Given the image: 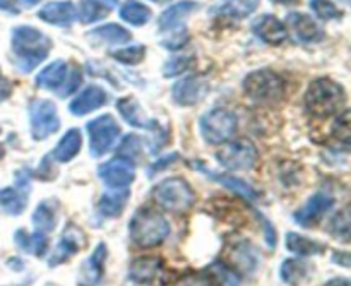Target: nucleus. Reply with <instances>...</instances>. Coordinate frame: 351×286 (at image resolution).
<instances>
[{
    "label": "nucleus",
    "mask_w": 351,
    "mask_h": 286,
    "mask_svg": "<svg viewBox=\"0 0 351 286\" xmlns=\"http://www.w3.org/2000/svg\"><path fill=\"white\" fill-rule=\"evenodd\" d=\"M12 50L21 72H31L48 57L51 50L50 38L31 26H17L12 31Z\"/></svg>",
    "instance_id": "obj_1"
},
{
    "label": "nucleus",
    "mask_w": 351,
    "mask_h": 286,
    "mask_svg": "<svg viewBox=\"0 0 351 286\" xmlns=\"http://www.w3.org/2000/svg\"><path fill=\"white\" fill-rule=\"evenodd\" d=\"M130 240L137 247L149 249L167 240L170 235V225L160 211L153 208H139L129 223Z\"/></svg>",
    "instance_id": "obj_2"
},
{
    "label": "nucleus",
    "mask_w": 351,
    "mask_h": 286,
    "mask_svg": "<svg viewBox=\"0 0 351 286\" xmlns=\"http://www.w3.org/2000/svg\"><path fill=\"white\" fill-rule=\"evenodd\" d=\"M345 103V91L339 84L329 79H317L305 93V108L317 119L335 115Z\"/></svg>",
    "instance_id": "obj_3"
},
{
    "label": "nucleus",
    "mask_w": 351,
    "mask_h": 286,
    "mask_svg": "<svg viewBox=\"0 0 351 286\" xmlns=\"http://www.w3.org/2000/svg\"><path fill=\"white\" fill-rule=\"evenodd\" d=\"M243 91L252 102L261 105H273L283 98L285 82L276 72L263 69L243 79Z\"/></svg>",
    "instance_id": "obj_4"
},
{
    "label": "nucleus",
    "mask_w": 351,
    "mask_h": 286,
    "mask_svg": "<svg viewBox=\"0 0 351 286\" xmlns=\"http://www.w3.org/2000/svg\"><path fill=\"white\" fill-rule=\"evenodd\" d=\"M154 201L167 211L184 213L194 206L195 194L191 185L182 178H167L153 191Z\"/></svg>",
    "instance_id": "obj_5"
},
{
    "label": "nucleus",
    "mask_w": 351,
    "mask_h": 286,
    "mask_svg": "<svg viewBox=\"0 0 351 286\" xmlns=\"http://www.w3.org/2000/svg\"><path fill=\"white\" fill-rule=\"evenodd\" d=\"M202 137L209 144H221L228 141L237 130L235 113L225 108H216L202 115L199 122Z\"/></svg>",
    "instance_id": "obj_6"
},
{
    "label": "nucleus",
    "mask_w": 351,
    "mask_h": 286,
    "mask_svg": "<svg viewBox=\"0 0 351 286\" xmlns=\"http://www.w3.org/2000/svg\"><path fill=\"white\" fill-rule=\"evenodd\" d=\"M89 150L95 158L103 156L112 150L120 136V127L112 115H101L88 123Z\"/></svg>",
    "instance_id": "obj_7"
},
{
    "label": "nucleus",
    "mask_w": 351,
    "mask_h": 286,
    "mask_svg": "<svg viewBox=\"0 0 351 286\" xmlns=\"http://www.w3.org/2000/svg\"><path fill=\"white\" fill-rule=\"evenodd\" d=\"M31 134L36 141H45L60 129L57 106L48 99H34L29 105Z\"/></svg>",
    "instance_id": "obj_8"
},
{
    "label": "nucleus",
    "mask_w": 351,
    "mask_h": 286,
    "mask_svg": "<svg viewBox=\"0 0 351 286\" xmlns=\"http://www.w3.org/2000/svg\"><path fill=\"white\" fill-rule=\"evenodd\" d=\"M165 280L167 273L160 257H137L130 263L127 274L130 286H163Z\"/></svg>",
    "instance_id": "obj_9"
},
{
    "label": "nucleus",
    "mask_w": 351,
    "mask_h": 286,
    "mask_svg": "<svg viewBox=\"0 0 351 286\" xmlns=\"http://www.w3.org/2000/svg\"><path fill=\"white\" fill-rule=\"evenodd\" d=\"M216 158L226 170H250L257 161V150L250 141L240 139L226 144L218 151Z\"/></svg>",
    "instance_id": "obj_10"
},
{
    "label": "nucleus",
    "mask_w": 351,
    "mask_h": 286,
    "mask_svg": "<svg viewBox=\"0 0 351 286\" xmlns=\"http://www.w3.org/2000/svg\"><path fill=\"white\" fill-rule=\"evenodd\" d=\"M86 246V235L79 226H75L74 223H69L65 226V230L62 232L60 240L55 246L53 252H51L50 259H48V266L55 267L60 266V264L67 263L72 256L79 252L82 247Z\"/></svg>",
    "instance_id": "obj_11"
},
{
    "label": "nucleus",
    "mask_w": 351,
    "mask_h": 286,
    "mask_svg": "<svg viewBox=\"0 0 351 286\" xmlns=\"http://www.w3.org/2000/svg\"><path fill=\"white\" fill-rule=\"evenodd\" d=\"M29 199V177L27 170L17 171L16 185L0 191V206L9 215L17 216L26 209Z\"/></svg>",
    "instance_id": "obj_12"
},
{
    "label": "nucleus",
    "mask_w": 351,
    "mask_h": 286,
    "mask_svg": "<svg viewBox=\"0 0 351 286\" xmlns=\"http://www.w3.org/2000/svg\"><path fill=\"white\" fill-rule=\"evenodd\" d=\"M98 175L110 189H127L136 178L132 163L123 158H115L99 165Z\"/></svg>",
    "instance_id": "obj_13"
},
{
    "label": "nucleus",
    "mask_w": 351,
    "mask_h": 286,
    "mask_svg": "<svg viewBox=\"0 0 351 286\" xmlns=\"http://www.w3.org/2000/svg\"><path fill=\"white\" fill-rule=\"evenodd\" d=\"M208 91L209 86L204 79L197 78V75H191V78L182 79V81H178L173 86L171 96H173V102L178 103V105L192 106L202 102L206 95H208Z\"/></svg>",
    "instance_id": "obj_14"
},
{
    "label": "nucleus",
    "mask_w": 351,
    "mask_h": 286,
    "mask_svg": "<svg viewBox=\"0 0 351 286\" xmlns=\"http://www.w3.org/2000/svg\"><path fill=\"white\" fill-rule=\"evenodd\" d=\"M106 250L105 243H98L96 249L93 250L91 256L82 263L81 270H79V286H98L99 281L103 280L105 274V261H106Z\"/></svg>",
    "instance_id": "obj_15"
},
{
    "label": "nucleus",
    "mask_w": 351,
    "mask_h": 286,
    "mask_svg": "<svg viewBox=\"0 0 351 286\" xmlns=\"http://www.w3.org/2000/svg\"><path fill=\"white\" fill-rule=\"evenodd\" d=\"M335 206V199L328 194H314L311 199L307 201V204L304 206L302 209H298L297 213H293V219L295 223H298L304 228H308L314 223H317L329 209Z\"/></svg>",
    "instance_id": "obj_16"
},
{
    "label": "nucleus",
    "mask_w": 351,
    "mask_h": 286,
    "mask_svg": "<svg viewBox=\"0 0 351 286\" xmlns=\"http://www.w3.org/2000/svg\"><path fill=\"white\" fill-rule=\"evenodd\" d=\"M106 103H108V93L103 88H99V86H89L81 95H77L72 99L71 105H69V110H71L72 115L81 117L101 108Z\"/></svg>",
    "instance_id": "obj_17"
},
{
    "label": "nucleus",
    "mask_w": 351,
    "mask_h": 286,
    "mask_svg": "<svg viewBox=\"0 0 351 286\" xmlns=\"http://www.w3.org/2000/svg\"><path fill=\"white\" fill-rule=\"evenodd\" d=\"M38 17L48 24L67 27L75 21L77 10H75L74 3L69 2V0H65V2H50L41 7Z\"/></svg>",
    "instance_id": "obj_18"
},
{
    "label": "nucleus",
    "mask_w": 351,
    "mask_h": 286,
    "mask_svg": "<svg viewBox=\"0 0 351 286\" xmlns=\"http://www.w3.org/2000/svg\"><path fill=\"white\" fill-rule=\"evenodd\" d=\"M254 33L267 45H281L287 40L288 33L285 24L278 17L266 14L254 24Z\"/></svg>",
    "instance_id": "obj_19"
},
{
    "label": "nucleus",
    "mask_w": 351,
    "mask_h": 286,
    "mask_svg": "<svg viewBox=\"0 0 351 286\" xmlns=\"http://www.w3.org/2000/svg\"><path fill=\"white\" fill-rule=\"evenodd\" d=\"M288 26L293 29L295 36L300 41H305V43H311V41H319L324 38L321 27L315 24V21L312 19L311 16L302 12H291L288 14L287 17Z\"/></svg>",
    "instance_id": "obj_20"
},
{
    "label": "nucleus",
    "mask_w": 351,
    "mask_h": 286,
    "mask_svg": "<svg viewBox=\"0 0 351 286\" xmlns=\"http://www.w3.org/2000/svg\"><path fill=\"white\" fill-rule=\"evenodd\" d=\"M117 110L120 112V115L125 119V122H129L130 126L139 127V129H158L156 120L147 119L146 113L143 112L139 103L134 98H122L117 102Z\"/></svg>",
    "instance_id": "obj_21"
},
{
    "label": "nucleus",
    "mask_w": 351,
    "mask_h": 286,
    "mask_svg": "<svg viewBox=\"0 0 351 286\" xmlns=\"http://www.w3.org/2000/svg\"><path fill=\"white\" fill-rule=\"evenodd\" d=\"M81 144H82V137H81V132H79V129L67 130V132L64 134V137L58 141L57 146H55L51 156H53L57 161H60V163H67V161L74 160V158L77 156L79 150H81Z\"/></svg>",
    "instance_id": "obj_22"
},
{
    "label": "nucleus",
    "mask_w": 351,
    "mask_h": 286,
    "mask_svg": "<svg viewBox=\"0 0 351 286\" xmlns=\"http://www.w3.org/2000/svg\"><path fill=\"white\" fill-rule=\"evenodd\" d=\"M65 78H67V64L64 60H55L36 75V81L34 82H36L38 88L55 91V89H58L64 84Z\"/></svg>",
    "instance_id": "obj_23"
},
{
    "label": "nucleus",
    "mask_w": 351,
    "mask_h": 286,
    "mask_svg": "<svg viewBox=\"0 0 351 286\" xmlns=\"http://www.w3.org/2000/svg\"><path fill=\"white\" fill-rule=\"evenodd\" d=\"M129 201V191L127 189H115V192H106L101 195L98 202V213L103 218H115L125 208Z\"/></svg>",
    "instance_id": "obj_24"
},
{
    "label": "nucleus",
    "mask_w": 351,
    "mask_h": 286,
    "mask_svg": "<svg viewBox=\"0 0 351 286\" xmlns=\"http://www.w3.org/2000/svg\"><path fill=\"white\" fill-rule=\"evenodd\" d=\"M194 9L195 2H192V0H182V2L173 3V5L168 7V9L161 14L160 21H158V27H160V31L177 29L178 24L184 21V17L189 16Z\"/></svg>",
    "instance_id": "obj_25"
},
{
    "label": "nucleus",
    "mask_w": 351,
    "mask_h": 286,
    "mask_svg": "<svg viewBox=\"0 0 351 286\" xmlns=\"http://www.w3.org/2000/svg\"><path fill=\"white\" fill-rule=\"evenodd\" d=\"M117 3H119V0H81L79 16L84 24L96 23V21L108 16Z\"/></svg>",
    "instance_id": "obj_26"
},
{
    "label": "nucleus",
    "mask_w": 351,
    "mask_h": 286,
    "mask_svg": "<svg viewBox=\"0 0 351 286\" xmlns=\"http://www.w3.org/2000/svg\"><path fill=\"white\" fill-rule=\"evenodd\" d=\"M14 242L21 250L36 257H41L48 250L47 235L40 232H34L33 235H29L24 230H17L16 235H14Z\"/></svg>",
    "instance_id": "obj_27"
},
{
    "label": "nucleus",
    "mask_w": 351,
    "mask_h": 286,
    "mask_svg": "<svg viewBox=\"0 0 351 286\" xmlns=\"http://www.w3.org/2000/svg\"><path fill=\"white\" fill-rule=\"evenodd\" d=\"M91 40L99 41V43H127V41L132 40V34L129 33V29H125L123 26H119V24H105V26H99L96 29H93L91 33L88 34Z\"/></svg>",
    "instance_id": "obj_28"
},
{
    "label": "nucleus",
    "mask_w": 351,
    "mask_h": 286,
    "mask_svg": "<svg viewBox=\"0 0 351 286\" xmlns=\"http://www.w3.org/2000/svg\"><path fill=\"white\" fill-rule=\"evenodd\" d=\"M33 225L34 230L40 233H50L57 225V208L51 201H43L38 204L33 213Z\"/></svg>",
    "instance_id": "obj_29"
},
{
    "label": "nucleus",
    "mask_w": 351,
    "mask_h": 286,
    "mask_svg": "<svg viewBox=\"0 0 351 286\" xmlns=\"http://www.w3.org/2000/svg\"><path fill=\"white\" fill-rule=\"evenodd\" d=\"M281 281L288 286H300L308 278V264L297 259H285L280 267Z\"/></svg>",
    "instance_id": "obj_30"
},
{
    "label": "nucleus",
    "mask_w": 351,
    "mask_h": 286,
    "mask_svg": "<svg viewBox=\"0 0 351 286\" xmlns=\"http://www.w3.org/2000/svg\"><path fill=\"white\" fill-rule=\"evenodd\" d=\"M257 5H259V0H221V3L216 7V12L233 17V19H243L250 16L257 9Z\"/></svg>",
    "instance_id": "obj_31"
},
{
    "label": "nucleus",
    "mask_w": 351,
    "mask_h": 286,
    "mask_svg": "<svg viewBox=\"0 0 351 286\" xmlns=\"http://www.w3.org/2000/svg\"><path fill=\"white\" fill-rule=\"evenodd\" d=\"M285 243H287V249L290 250V252L297 254V256H315V254H321L322 252V246H319L317 242H314V240L307 239V237L300 235V233H287V240H285Z\"/></svg>",
    "instance_id": "obj_32"
},
{
    "label": "nucleus",
    "mask_w": 351,
    "mask_h": 286,
    "mask_svg": "<svg viewBox=\"0 0 351 286\" xmlns=\"http://www.w3.org/2000/svg\"><path fill=\"white\" fill-rule=\"evenodd\" d=\"M120 17L125 23L132 24V26H143V24L149 23L151 19V9L144 3L137 2V0H130V2L123 3L120 9Z\"/></svg>",
    "instance_id": "obj_33"
},
{
    "label": "nucleus",
    "mask_w": 351,
    "mask_h": 286,
    "mask_svg": "<svg viewBox=\"0 0 351 286\" xmlns=\"http://www.w3.org/2000/svg\"><path fill=\"white\" fill-rule=\"evenodd\" d=\"M206 174H208L209 177L215 178L216 182H219V184L225 185V187H228L230 191H233V192H235V194L242 195L243 199H249V201H254V199H257V192L254 191V189L250 187L249 184H245V182H243V180H239V178L228 177V175L211 174V171H206Z\"/></svg>",
    "instance_id": "obj_34"
},
{
    "label": "nucleus",
    "mask_w": 351,
    "mask_h": 286,
    "mask_svg": "<svg viewBox=\"0 0 351 286\" xmlns=\"http://www.w3.org/2000/svg\"><path fill=\"white\" fill-rule=\"evenodd\" d=\"M117 153H119V158H123V160L130 161V163L134 165L141 158V153H143V143H141V137L134 136V134L125 136V139L120 143Z\"/></svg>",
    "instance_id": "obj_35"
},
{
    "label": "nucleus",
    "mask_w": 351,
    "mask_h": 286,
    "mask_svg": "<svg viewBox=\"0 0 351 286\" xmlns=\"http://www.w3.org/2000/svg\"><path fill=\"white\" fill-rule=\"evenodd\" d=\"M112 57L115 58L117 62H120V64L137 65L144 60V57H146V48H144L143 45H132V47L113 51Z\"/></svg>",
    "instance_id": "obj_36"
},
{
    "label": "nucleus",
    "mask_w": 351,
    "mask_h": 286,
    "mask_svg": "<svg viewBox=\"0 0 351 286\" xmlns=\"http://www.w3.org/2000/svg\"><path fill=\"white\" fill-rule=\"evenodd\" d=\"M235 261L239 263V266L242 267L243 271L250 273L257 267V263H259V257H257L256 249H254L250 243L243 242L242 246L235 249Z\"/></svg>",
    "instance_id": "obj_37"
},
{
    "label": "nucleus",
    "mask_w": 351,
    "mask_h": 286,
    "mask_svg": "<svg viewBox=\"0 0 351 286\" xmlns=\"http://www.w3.org/2000/svg\"><path fill=\"white\" fill-rule=\"evenodd\" d=\"M329 232H331L332 237H336V239L343 240V242H348V239H350L348 209H343V211H339L338 215L331 219Z\"/></svg>",
    "instance_id": "obj_38"
},
{
    "label": "nucleus",
    "mask_w": 351,
    "mask_h": 286,
    "mask_svg": "<svg viewBox=\"0 0 351 286\" xmlns=\"http://www.w3.org/2000/svg\"><path fill=\"white\" fill-rule=\"evenodd\" d=\"M195 65L194 57H173L168 60L163 67V74L167 78H175V75L184 74L185 71H191Z\"/></svg>",
    "instance_id": "obj_39"
},
{
    "label": "nucleus",
    "mask_w": 351,
    "mask_h": 286,
    "mask_svg": "<svg viewBox=\"0 0 351 286\" xmlns=\"http://www.w3.org/2000/svg\"><path fill=\"white\" fill-rule=\"evenodd\" d=\"M209 270L215 273L216 281H219V285L221 286H239L240 285V278L237 276V273H233L232 267H228V264L221 263V261H218V263L213 264Z\"/></svg>",
    "instance_id": "obj_40"
},
{
    "label": "nucleus",
    "mask_w": 351,
    "mask_h": 286,
    "mask_svg": "<svg viewBox=\"0 0 351 286\" xmlns=\"http://www.w3.org/2000/svg\"><path fill=\"white\" fill-rule=\"evenodd\" d=\"M311 9L314 10L315 16H319L324 21L336 19V17L341 16V10L331 0H311Z\"/></svg>",
    "instance_id": "obj_41"
},
{
    "label": "nucleus",
    "mask_w": 351,
    "mask_h": 286,
    "mask_svg": "<svg viewBox=\"0 0 351 286\" xmlns=\"http://www.w3.org/2000/svg\"><path fill=\"white\" fill-rule=\"evenodd\" d=\"M332 134H335V137L338 139V143H341L343 146L348 147L350 144V112L348 110H345V112L336 119Z\"/></svg>",
    "instance_id": "obj_42"
},
{
    "label": "nucleus",
    "mask_w": 351,
    "mask_h": 286,
    "mask_svg": "<svg viewBox=\"0 0 351 286\" xmlns=\"http://www.w3.org/2000/svg\"><path fill=\"white\" fill-rule=\"evenodd\" d=\"M175 286H216V280L209 274H189L180 278Z\"/></svg>",
    "instance_id": "obj_43"
},
{
    "label": "nucleus",
    "mask_w": 351,
    "mask_h": 286,
    "mask_svg": "<svg viewBox=\"0 0 351 286\" xmlns=\"http://www.w3.org/2000/svg\"><path fill=\"white\" fill-rule=\"evenodd\" d=\"M173 31L175 33L171 34L170 38H165L161 45H163L165 48H170V50H178V48H182L185 43H187L189 34L184 27H180V29H173Z\"/></svg>",
    "instance_id": "obj_44"
},
{
    "label": "nucleus",
    "mask_w": 351,
    "mask_h": 286,
    "mask_svg": "<svg viewBox=\"0 0 351 286\" xmlns=\"http://www.w3.org/2000/svg\"><path fill=\"white\" fill-rule=\"evenodd\" d=\"M81 81H82V74H81V71H79L77 67L72 69L71 75H69V79H67V82H65V84H64V88L57 89L58 95H60L62 98H64V96L72 95V93H74L75 89L79 88V84H81Z\"/></svg>",
    "instance_id": "obj_45"
},
{
    "label": "nucleus",
    "mask_w": 351,
    "mask_h": 286,
    "mask_svg": "<svg viewBox=\"0 0 351 286\" xmlns=\"http://www.w3.org/2000/svg\"><path fill=\"white\" fill-rule=\"evenodd\" d=\"M177 158H178V154H170V156L163 158V160H160V161H156V163H154L153 167L149 168V171H147V174H149V177H153V175L158 174V171L165 170L168 165L173 163V161H177Z\"/></svg>",
    "instance_id": "obj_46"
},
{
    "label": "nucleus",
    "mask_w": 351,
    "mask_h": 286,
    "mask_svg": "<svg viewBox=\"0 0 351 286\" xmlns=\"http://www.w3.org/2000/svg\"><path fill=\"white\" fill-rule=\"evenodd\" d=\"M10 93H12L10 81L2 74V72H0V103L5 102V99L10 96Z\"/></svg>",
    "instance_id": "obj_47"
},
{
    "label": "nucleus",
    "mask_w": 351,
    "mask_h": 286,
    "mask_svg": "<svg viewBox=\"0 0 351 286\" xmlns=\"http://www.w3.org/2000/svg\"><path fill=\"white\" fill-rule=\"evenodd\" d=\"M0 10H5L10 14H19V7L16 5V0H0Z\"/></svg>",
    "instance_id": "obj_48"
},
{
    "label": "nucleus",
    "mask_w": 351,
    "mask_h": 286,
    "mask_svg": "<svg viewBox=\"0 0 351 286\" xmlns=\"http://www.w3.org/2000/svg\"><path fill=\"white\" fill-rule=\"evenodd\" d=\"M324 286H351V285L346 278H335V280L328 281Z\"/></svg>",
    "instance_id": "obj_49"
},
{
    "label": "nucleus",
    "mask_w": 351,
    "mask_h": 286,
    "mask_svg": "<svg viewBox=\"0 0 351 286\" xmlns=\"http://www.w3.org/2000/svg\"><path fill=\"white\" fill-rule=\"evenodd\" d=\"M21 3H24V5L26 7H33V5H36L38 2H40V0H19Z\"/></svg>",
    "instance_id": "obj_50"
},
{
    "label": "nucleus",
    "mask_w": 351,
    "mask_h": 286,
    "mask_svg": "<svg viewBox=\"0 0 351 286\" xmlns=\"http://www.w3.org/2000/svg\"><path fill=\"white\" fill-rule=\"evenodd\" d=\"M273 2H276V3H295L297 0H273Z\"/></svg>",
    "instance_id": "obj_51"
},
{
    "label": "nucleus",
    "mask_w": 351,
    "mask_h": 286,
    "mask_svg": "<svg viewBox=\"0 0 351 286\" xmlns=\"http://www.w3.org/2000/svg\"><path fill=\"white\" fill-rule=\"evenodd\" d=\"M3 158V150H2V146H0V160H2Z\"/></svg>",
    "instance_id": "obj_52"
},
{
    "label": "nucleus",
    "mask_w": 351,
    "mask_h": 286,
    "mask_svg": "<svg viewBox=\"0 0 351 286\" xmlns=\"http://www.w3.org/2000/svg\"><path fill=\"white\" fill-rule=\"evenodd\" d=\"M153 2H158V3H160V2H168V0H153Z\"/></svg>",
    "instance_id": "obj_53"
}]
</instances>
